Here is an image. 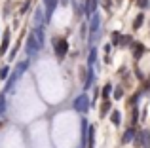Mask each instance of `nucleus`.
<instances>
[{
	"mask_svg": "<svg viewBox=\"0 0 150 148\" xmlns=\"http://www.w3.org/2000/svg\"><path fill=\"white\" fill-rule=\"evenodd\" d=\"M88 106H89V99H88V95H78L76 99H74V110H78V112H86V110H88Z\"/></svg>",
	"mask_w": 150,
	"mask_h": 148,
	"instance_id": "3",
	"label": "nucleus"
},
{
	"mask_svg": "<svg viewBox=\"0 0 150 148\" xmlns=\"http://www.w3.org/2000/svg\"><path fill=\"white\" fill-rule=\"evenodd\" d=\"M6 112V95L4 93H0V116Z\"/></svg>",
	"mask_w": 150,
	"mask_h": 148,
	"instance_id": "16",
	"label": "nucleus"
},
{
	"mask_svg": "<svg viewBox=\"0 0 150 148\" xmlns=\"http://www.w3.org/2000/svg\"><path fill=\"white\" fill-rule=\"evenodd\" d=\"M95 8H97V0H86V4H84L86 15H93L95 13Z\"/></svg>",
	"mask_w": 150,
	"mask_h": 148,
	"instance_id": "7",
	"label": "nucleus"
},
{
	"mask_svg": "<svg viewBox=\"0 0 150 148\" xmlns=\"http://www.w3.org/2000/svg\"><path fill=\"white\" fill-rule=\"evenodd\" d=\"M29 68V61H21V63H17L15 65V68H13V72H11V76H10V80H8V84H6V91L8 89H11L15 85V82L19 80V78L25 74V70Z\"/></svg>",
	"mask_w": 150,
	"mask_h": 148,
	"instance_id": "1",
	"label": "nucleus"
},
{
	"mask_svg": "<svg viewBox=\"0 0 150 148\" xmlns=\"http://www.w3.org/2000/svg\"><path fill=\"white\" fill-rule=\"evenodd\" d=\"M0 125H2V123H0Z\"/></svg>",
	"mask_w": 150,
	"mask_h": 148,
	"instance_id": "26",
	"label": "nucleus"
},
{
	"mask_svg": "<svg viewBox=\"0 0 150 148\" xmlns=\"http://www.w3.org/2000/svg\"><path fill=\"white\" fill-rule=\"evenodd\" d=\"M44 4H46V21H50L55 6H57V0H44Z\"/></svg>",
	"mask_w": 150,
	"mask_h": 148,
	"instance_id": "5",
	"label": "nucleus"
},
{
	"mask_svg": "<svg viewBox=\"0 0 150 148\" xmlns=\"http://www.w3.org/2000/svg\"><path fill=\"white\" fill-rule=\"evenodd\" d=\"M67 51H69V42H67L65 38L55 42V55H57L59 59H63V57L67 55Z\"/></svg>",
	"mask_w": 150,
	"mask_h": 148,
	"instance_id": "4",
	"label": "nucleus"
},
{
	"mask_svg": "<svg viewBox=\"0 0 150 148\" xmlns=\"http://www.w3.org/2000/svg\"><path fill=\"white\" fill-rule=\"evenodd\" d=\"M133 137H135V131H133V129H127V131L124 133V139H122V142H124V144H127V142L133 141Z\"/></svg>",
	"mask_w": 150,
	"mask_h": 148,
	"instance_id": "12",
	"label": "nucleus"
},
{
	"mask_svg": "<svg viewBox=\"0 0 150 148\" xmlns=\"http://www.w3.org/2000/svg\"><path fill=\"white\" fill-rule=\"evenodd\" d=\"M33 36H34L36 44L40 46V49H42V46H44V29H42V27H36V30L33 32Z\"/></svg>",
	"mask_w": 150,
	"mask_h": 148,
	"instance_id": "6",
	"label": "nucleus"
},
{
	"mask_svg": "<svg viewBox=\"0 0 150 148\" xmlns=\"http://www.w3.org/2000/svg\"><path fill=\"white\" fill-rule=\"evenodd\" d=\"M143 19H144V15H137L135 23H133V29H139V27L143 25Z\"/></svg>",
	"mask_w": 150,
	"mask_h": 148,
	"instance_id": "19",
	"label": "nucleus"
},
{
	"mask_svg": "<svg viewBox=\"0 0 150 148\" xmlns=\"http://www.w3.org/2000/svg\"><path fill=\"white\" fill-rule=\"evenodd\" d=\"M112 97H114V99H122V97H124V89H122V87H116Z\"/></svg>",
	"mask_w": 150,
	"mask_h": 148,
	"instance_id": "20",
	"label": "nucleus"
},
{
	"mask_svg": "<svg viewBox=\"0 0 150 148\" xmlns=\"http://www.w3.org/2000/svg\"><path fill=\"white\" fill-rule=\"evenodd\" d=\"M93 82H95V72H93V67H91V65H88V80H86L84 89H89L93 85Z\"/></svg>",
	"mask_w": 150,
	"mask_h": 148,
	"instance_id": "8",
	"label": "nucleus"
},
{
	"mask_svg": "<svg viewBox=\"0 0 150 148\" xmlns=\"http://www.w3.org/2000/svg\"><path fill=\"white\" fill-rule=\"evenodd\" d=\"M141 141H143V148H150V131L141 133Z\"/></svg>",
	"mask_w": 150,
	"mask_h": 148,
	"instance_id": "11",
	"label": "nucleus"
},
{
	"mask_svg": "<svg viewBox=\"0 0 150 148\" xmlns=\"http://www.w3.org/2000/svg\"><path fill=\"white\" fill-rule=\"evenodd\" d=\"M143 51H144V48H143V44H133V55L139 59L141 55H143Z\"/></svg>",
	"mask_w": 150,
	"mask_h": 148,
	"instance_id": "13",
	"label": "nucleus"
},
{
	"mask_svg": "<svg viewBox=\"0 0 150 148\" xmlns=\"http://www.w3.org/2000/svg\"><path fill=\"white\" fill-rule=\"evenodd\" d=\"M40 23H42V8H38L36 10V27H42Z\"/></svg>",
	"mask_w": 150,
	"mask_h": 148,
	"instance_id": "21",
	"label": "nucleus"
},
{
	"mask_svg": "<svg viewBox=\"0 0 150 148\" xmlns=\"http://www.w3.org/2000/svg\"><path fill=\"white\" fill-rule=\"evenodd\" d=\"M95 59H97V49L91 48V49H89V57H88V65L93 67V65H95Z\"/></svg>",
	"mask_w": 150,
	"mask_h": 148,
	"instance_id": "14",
	"label": "nucleus"
},
{
	"mask_svg": "<svg viewBox=\"0 0 150 148\" xmlns=\"http://www.w3.org/2000/svg\"><path fill=\"white\" fill-rule=\"evenodd\" d=\"M139 6H141V8H144V6H148V0H139Z\"/></svg>",
	"mask_w": 150,
	"mask_h": 148,
	"instance_id": "25",
	"label": "nucleus"
},
{
	"mask_svg": "<svg viewBox=\"0 0 150 148\" xmlns=\"http://www.w3.org/2000/svg\"><path fill=\"white\" fill-rule=\"evenodd\" d=\"M25 51H27V55H29V57H34L38 51H40V46L36 44V40H34L33 34L27 36V49H25Z\"/></svg>",
	"mask_w": 150,
	"mask_h": 148,
	"instance_id": "2",
	"label": "nucleus"
},
{
	"mask_svg": "<svg viewBox=\"0 0 150 148\" xmlns=\"http://www.w3.org/2000/svg\"><path fill=\"white\" fill-rule=\"evenodd\" d=\"M112 42H114V44H120V42H122L120 32H112Z\"/></svg>",
	"mask_w": 150,
	"mask_h": 148,
	"instance_id": "22",
	"label": "nucleus"
},
{
	"mask_svg": "<svg viewBox=\"0 0 150 148\" xmlns=\"http://www.w3.org/2000/svg\"><path fill=\"white\" fill-rule=\"evenodd\" d=\"M15 53H17V48H13V49H11V51H10V55H8V57H10V61H13Z\"/></svg>",
	"mask_w": 150,
	"mask_h": 148,
	"instance_id": "23",
	"label": "nucleus"
},
{
	"mask_svg": "<svg viewBox=\"0 0 150 148\" xmlns=\"http://www.w3.org/2000/svg\"><path fill=\"white\" fill-rule=\"evenodd\" d=\"M110 91H112V85H110V84H106L105 87H103V97H105V99H108Z\"/></svg>",
	"mask_w": 150,
	"mask_h": 148,
	"instance_id": "18",
	"label": "nucleus"
},
{
	"mask_svg": "<svg viewBox=\"0 0 150 148\" xmlns=\"http://www.w3.org/2000/svg\"><path fill=\"white\" fill-rule=\"evenodd\" d=\"M110 110V101L108 99H105V103H103V106H101V116L105 118V114Z\"/></svg>",
	"mask_w": 150,
	"mask_h": 148,
	"instance_id": "17",
	"label": "nucleus"
},
{
	"mask_svg": "<svg viewBox=\"0 0 150 148\" xmlns=\"http://www.w3.org/2000/svg\"><path fill=\"white\" fill-rule=\"evenodd\" d=\"M8 44H10V32H4V40H2V44H0V55L2 53H6V49H8Z\"/></svg>",
	"mask_w": 150,
	"mask_h": 148,
	"instance_id": "10",
	"label": "nucleus"
},
{
	"mask_svg": "<svg viewBox=\"0 0 150 148\" xmlns=\"http://www.w3.org/2000/svg\"><path fill=\"white\" fill-rule=\"evenodd\" d=\"M8 76V67H4L2 70H0V78H6Z\"/></svg>",
	"mask_w": 150,
	"mask_h": 148,
	"instance_id": "24",
	"label": "nucleus"
},
{
	"mask_svg": "<svg viewBox=\"0 0 150 148\" xmlns=\"http://www.w3.org/2000/svg\"><path fill=\"white\" fill-rule=\"evenodd\" d=\"M99 23H101V17L97 13L91 15V19H89V30L91 32H97V29H99Z\"/></svg>",
	"mask_w": 150,
	"mask_h": 148,
	"instance_id": "9",
	"label": "nucleus"
},
{
	"mask_svg": "<svg viewBox=\"0 0 150 148\" xmlns=\"http://www.w3.org/2000/svg\"><path fill=\"white\" fill-rule=\"evenodd\" d=\"M110 120H112V123H114V125H120V120H122L120 112H118V110H114L112 114H110Z\"/></svg>",
	"mask_w": 150,
	"mask_h": 148,
	"instance_id": "15",
	"label": "nucleus"
}]
</instances>
